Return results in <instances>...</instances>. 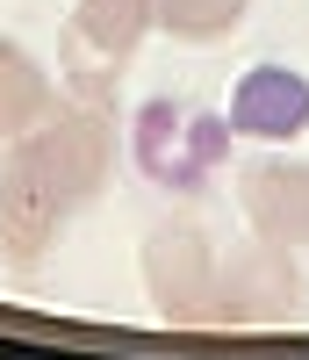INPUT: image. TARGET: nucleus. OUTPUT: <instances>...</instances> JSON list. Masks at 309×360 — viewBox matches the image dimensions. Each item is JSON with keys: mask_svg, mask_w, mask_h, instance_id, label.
<instances>
[{"mask_svg": "<svg viewBox=\"0 0 309 360\" xmlns=\"http://www.w3.org/2000/svg\"><path fill=\"white\" fill-rule=\"evenodd\" d=\"M144 29H151V0H79L65 37H58V79H72L86 108H108Z\"/></svg>", "mask_w": 309, "mask_h": 360, "instance_id": "nucleus-2", "label": "nucleus"}, {"mask_svg": "<svg viewBox=\"0 0 309 360\" xmlns=\"http://www.w3.org/2000/svg\"><path fill=\"white\" fill-rule=\"evenodd\" d=\"M230 159V115L216 108H180V101H151L137 115V166L159 188H202V180Z\"/></svg>", "mask_w": 309, "mask_h": 360, "instance_id": "nucleus-3", "label": "nucleus"}, {"mask_svg": "<svg viewBox=\"0 0 309 360\" xmlns=\"http://www.w3.org/2000/svg\"><path fill=\"white\" fill-rule=\"evenodd\" d=\"M230 130L244 137H266V144H288L309 130V79L288 65H252L230 94Z\"/></svg>", "mask_w": 309, "mask_h": 360, "instance_id": "nucleus-6", "label": "nucleus"}, {"mask_svg": "<svg viewBox=\"0 0 309 360\" xmlns=\"http://www.w3.org/2000/svg\"><path fill=\"white\" fill-rule=\"evenodd\" d=\"M144 281L151 303L166 317H216V295H223V252L195 217H173L151 231L144 245Z\"/></svg>", "mask_w": 309, "mask_h": 360, "instance_id": "nucleus-4", "label": "nucleus"}, {"mask_svg": "<svg viewBox=\"0 0 309 360\" xmlns=\"http://www.w3.org/2000/svg\"><path fill=\"white\" fill-rule=\"evenodd\" d=\"M237 195H244V217H252V231L266 238V245L309 252V166L259 159V166H244Z\"/></svg>", "mask_w": 309, "mask_h": 360, "instance_id": "nucleus-5", "label": "nucleus"}, {"mask_svg": "<svg viewBox=\"0 0 309 360\" xmlns=\"http://www.w3.org/2000/svg\"><path fill=\"white\" fill-rule=\"evenodd\" d=\"M51 115V79L37 58H22L15 44H0V144H15L22 130H37Z\"/></svg>", "mask_w": 309, "mask_h": 360, "instance_id": "nucleus-8", "label": "nucleus"}, {"mask_svg": "<svg viewBox=\"0 0 309 360\" xmlns=\"http://www.w3.org/2000/svg\"><path fill=\"white\" fill-rule=\"evenodd\" d=\"M216 310H230V317H281V310H295V274H288L281 245L259 238L252 252H230L223 259V295H216Z\"/></svg>", "mask_w": 309, "mask_h": 360, "instance_id": "nucleus-7", "label": "nucleus"}, {"mask_svg": "<svg viewBox=\"0 0 309 360\" xmlns=\"http://www.w3.org/2000/svg\"><path fill=\"white\" fill-rule=\"evenodd\" d=\"M108 159H115L108 108L79 101L72 115H44L37 130H22L0 152V259L37 266L58 245V231L108 188Z\"/></svg>", "mask_w": 309, "mask_h": 360, "instance_id": "nucleus-1", "label": "nucleus"}, {"mask_svg": "<svg viewBox=\"0 0 309 360\" xmlns=\"http://www.w3.org/2000/svg\"><path fill=\"white\" fill-rule=\"evenodd\" d=\"M244 22V0H151V29L173 44H223Z\"/></svg>", "mask_w": 309, "mask_h": 360, "instance_id": "nucleus-9", "label": "nucleus"}]
</instances>
